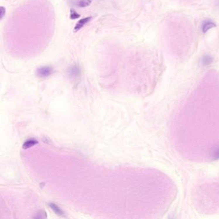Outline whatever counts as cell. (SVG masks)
<instances>
[{
	"label": "cell",
	"mask_w": 219,
	"mask_h": 219,
	"mask_svg": "<svg viewBox=\"0 0 219 219\" xmlns=\"http://www.w3.org/2000/svg\"><path fill=\"white\" fill-rule=\"evenodd\" d=\"M174 141L186 158L196 162L219 159V89H197L182 103L173 124Z\"/></svg>",
	"instance_id": "obj_1"
},
{
	"label": "cell",
	"mask_w": 219,
	"mask_h": 219,
	"mask_svg": "<svg viewBox=\"0 0 219 219\" xmlns=\"http://www.w3.org/2000/svg\"><path fill=\"white\" fill-rule=\"evenodd\" d=\"M53 72H54V69L51 66H42L37 69L36 75L39 78H46L50 76Z\"/></svg>",
	"instance_id": "obj_2"
},
{
	"label": "cell",
	"mask_w": 219,
	"mask_h": 219,
	"mask_svg": "<svg viewBox=\"0 0 219 219\" xmlns=\"http://www.w3.org/2000/svg\"><path fill=\"white\" fill-rule=\"evenodd\" d=\"M215 26H217V25L211 19H205L202 22L201 26V31L202 33H206L211 28H214Z\"/></svg>",
	"instance_id": "obj_3"
},
{
	"label": "cell",
	"mask_w": 219,
	"mask_h": 219,
	"mask_svg": "<svg viewBox=\"0 0 219 219\" xmlns=\"http://www.w3.org/2000/svg\"><path fill=\"white\" fill-rule=\"evenodd\" d=\"M91 19V17H87V18H84L80 20V21H78V22L77 23V24H76L75 26L74 32H76L80 30L84 27V26L87 24L90 21Z\"/></svg>",
	"instance_id": "obj_4"
},
{
	"label": "cell",
	"mask_w": 219,
	"mask_h": 219,
	"mask_svg": "<svg viewBox=\"0 0 219 219\" xmlns=\"http://www.w3.org/2000/svg\"><path fill=\"white\" fill-rule=\"evenodd\" d=\"M213 62V58L210 55H204L201 59V63L202 66H206L211 64Z\"/></svg>",
	"instance_id": "obj_5"
},
{
	"label": "cell",
	"mask_w": 219,
	"mask_h": 219,
	"mask_svg": "<svg viewBox=\"0 0 219 219\" xmlns=\"http://www.w3.org/2000/svg\"><path fill=\"white\" fill-rule=\"evenodd\" d=\"M80 68L77 65H75L72 66L71 68L69 69L68 74L71 77H76L79 74Z\"/></svg>",
	"instance_id": "obj_6"
},
{
	"label": "cell",
	"mask_w": 219,
	"mask_h": 219,
	"mask_svg": "<svg viewBox=\"0 0 219 219\" xmlns=\"http://www.w3.org/2000/svg\"><path fill=\"white\" fill-rule=\"evenodd\" d=\"M37 141L35 140L34 139H28V140L26 141L24 144L23 145V149H28L30 147H32L33 146H34L35 144L37 143Z\"/></svg>",
	"instance_id": "obj_7"
},
{
	"label": "cell",
	"mask_w": 219,
	"mask_h": 219,
	"mask_svg": "<svg viewBox=\"0 0 219 219\" xmlns=\"http://www.w3.org/2000/svg\"><path fill=\"white\" fill-rule=\"evenodd\" d=\"M49 208H50L52 210L54 211L55 213L58 215H60V216H62V215H64V212H63L61 209H60L57 205H55V204L54 203H49Z\"/></svg>",
	"instance_id": "obj_8"
},
{
	"label": "cell",
	"mask_w": 219,
	"mask_h": 219,
	"mask_svg": "<svg viewBox=\"0 0 219 219\" xmlns=\"http://www.w3.org/2000/svg\"><path fill=\"white\" fill-rule=\"evenodd\" d=\"M93 0H79V1L77 3V6L79 7H86V6H89L92 3Z\"/></svg>",
	"instance_id": "obj_9"
},
{
	"label": "cell",
	"mask_w": 219,
	"mask_h": 219,
	"mask_svg": "<svg viewBox=\"0 0 219 219\" xmlns=\"http://www.w3.org/2000/svg\"><path fill=\"white\" fill-rule=\"evenodd\" d=\"M80 14H78V13L76 12V11L73 9H71L70 11V18L71 19H75L80 18Z\"/></svg>",
	"instance_id": "obj_10"
},
{
	"label": "cell",
	"mask_w": 219,
	"mask_h": 219,
	"mask_svg": "<svg viewBox=\"0 0 219 219\" xmlns=\"http://www.w3.org/2000/svg\"><path fill=\"white\" fill-rule=\"evenodd\" d=\"M0 11H1V19H2L5 14V8L3 6H1Z\"/></svg>",
	"instance_id": "obj_11"
},
{
	"label": "cell",
	"mask_w": 219,
	"mask_h": 219,
	"mask_svg": "<svg viewBox=\"0 0 219 219\" xmlns=\"http://www.w3.org/2000/svg\"><path fill=\"white\" fill-rule=\"evenodd\" d=\"M218 5H219V2H218Z\"/></svg>",
	"instance_id": "obj_12"
}]
</instances>
